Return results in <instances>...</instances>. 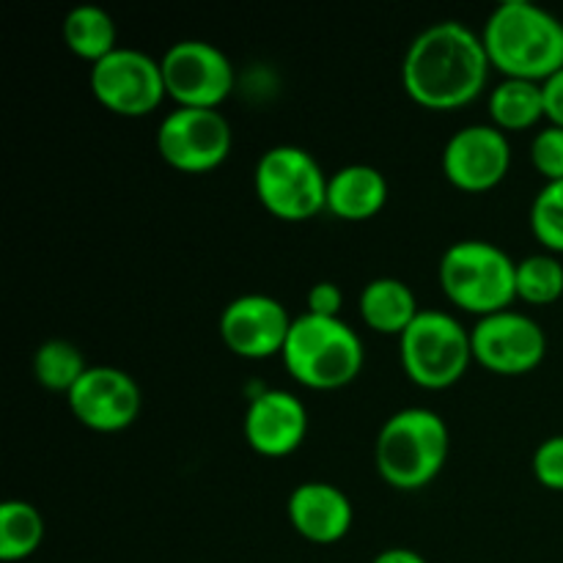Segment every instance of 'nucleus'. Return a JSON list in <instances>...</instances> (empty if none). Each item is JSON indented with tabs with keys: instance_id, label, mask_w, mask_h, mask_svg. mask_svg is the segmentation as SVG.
<instances>
[{
	"instance_id": "f257e3e1",
	"label": "nucleus",
	"mask_w": 563,
	"mask_h": 563,
	"mask_svg": "<svg viewBox=\"0 0 563 563\" xmlns=\"http://www.w3.org/2000/svg\"><path fill=\"white\" fill-rule=\"evenodd\" d=\"M487 47L482 33L460 20L423 27L401 60V86L423 110H460L476 102L489 82Z\"/></svg>"
},
{
	"instance_id": "f03ea898",
	"label": "nucleus",
	"mask_w": 563,
	"mask_h": 563,
	"mask_svg": "<svg viewBox=\"0 0 563 563\" xmlns=\"http://www.w3.org/2000/svg\"><path fill=\"white\" fill-rule=\"evenodd\" d=\"M484 47L495 71L544 82L563 69V22L531 0H504L484 22Z\"/></svg>"
},
{
	"instance_id": "7ed1b4c3",
	"label": "nucleus",
	"mask_w": 563,
	"mask_h": 563,
	"mask_svg": "<svg viewBox=\"0 0 563 563\" xmlns=\"http://www.w3.org/2000/svg\"><path fill=\"white\" fill-rule=\"evenodd\" d=\"M451 434L440 412L429 407H405L383 423L374 443L379 478L399 493H418L443 473Z\"/></svg>"
},
{
	"instance_id": "20e7f679",
	"label": "nucleus",
	"mask_w": 563,
	"mask_h": 563,
	"mask_svg": "<svg viewBox=\"0 0 563 563\" xmlns=\"http://www.w3.org/2000/svg\"><path fill=\"white\" fill-rule=\"evenodd\" d=\"M438 278L451 306L478 319L517 302V262L489 240H460L445 247Z\"/></svg>"
},
{
	"instance_id": "39448f33",
	"label": "nucleus",
	"mask_w": 563,
	"mask_h": 563,
	"mask_svg": "<svg viewBox=\"0 0 563 563\" xmlns=\"http://www.w3.org/2000/svg\"><path fill=\"white\" fill-rule=\"evenodd\" d=\"M284 366L295 383L311 390H339L355 383L366 352L363 341L344 319L295 317L284 352Z\"/></svg>"
},
{
	"instance_id": "423d86ee",
	"label": "nucleus",
	"mask_w": 563,
	"mask_h": 563,
	"mask_svg": "<svg viewBox=\"0 0 563 563\" xmlns=\"http://www.w3.org/2000/svg\"><path fill=\"white\" fill-rule=\"evenodd\" d=\"M399 357L407 379L423 390L451 388L476 363L471 330L440 308H421L399 339Z\"/></svg>"
},
{
	"instance_id": "0eeeda50",
	"label": "nucleus",
	"mask_w": 563,
	"mask_h": 563,
	"mask_svg": "<svg viewBox=\"0 0 563 563\" xmlns=\"http://www.w3.org/2000/svg\"><path fill=\"white\" fill-rule=\"evenodd\" d=\"M330 176L308 148L280 143L258 157L253 170V190L258 203L273 218L302 223L328 212Z\"/></svg>"
},
{
	"instance_id": "6e6552de",
	"label": "nucleus",
	"mask_w": 563,
	"mask_h": 563,
	"mask_svg": "<svg viewBox=\"0 0 563 563\" xmlns=\"http://www.w3.org/2000/svg\"><path fill=\"white\" fill-rule=\"evenodd\" d=\"M88 86L108 113L124 119L152 115L168 99L163 64L135 47H119L91 66Z\"/></svg>"
},
{
	"instance_id": "1a4fd4ad",
	"label": "nucleus",
	"mask_w": 563,
	"mask_h": 563,
	"mask_svg": "<svg viewBox=\"0 0 563 563\" xmlns=\"http://www.w3.org/2000/svg\"><path fill=\"white\" fill-rule=\"evenodd\" d=\"M165 91L176 108L220 110L234 91V66L229 55L203 38H181L159 58Z\"/></svg>"
},
{
	"instance_id": "9d476101",
	"label": "nucleus",
	"mask_w": 563,
	"mask_h": 563,
	"mask_svg": "<svg viewBox=\"0 0 563 563\" xmlns=\"http://www.w3.org/2000/svg\"><path fill=\"white\" fill-rule=\"evenodd\" d=\"M234 132L220 110L176 108L159 121L157 152L181 174H209L229 159Z\"/></svg>"
},
{
	"instance_id": "9b49d317",
	"label": "nucleus",
	"mask_w": 563,
	"mask_h": 563,
	"mask_svg": "<svg viewBox=\"0 0 563 563\" xmlns=\"http://www.w3.org/2000/svg\"><path fill=\"white\" fill-rule=\"evenodd\" d=\"M471 341L473 361L498 377H522L537 372L548 355V335L542 324L515 308L476 319Z\"/></svg>"
},
{
	"instance_id": "f8f14e48",
	"label": "nucleus",
	"mask_w": 563,
	"mask_h": 563,
	"mask_svg": "<svg viewBox=\"0 0 563 563\" xmlns=\"http://www.w3.org/2000/svg\"><path fill=\"white\" fill-rule=\"evenodd\" d=\"M69 410L86 429L99 434L124 432L141 416V388L115 366H88L80 383L66 396Z\"/></svg>"
},
{
	"instance_id": "ddd939ff",
	"label": "nucleus",
	"mask_w": 563,
	"mask_h": 563,
	"mask_svg": "<svg viewBox=\"0 0 563 563\" xmlns=\"http://www.w3.org/2000/svg\"><path fill=\"white\" fill-rule=\"evenodd\" d=\"M511 143L493 124H467L443 148V174L456 190L489 192L509 176Z\"/></svg>"
},
{
	"instance_id": "4468645a",
	"label": "nucleus",
	"mask_w": 563,
	"mask_h": 563,
	"mask_svg": "<svg viewBox=\"0 0 563 563\" xmlns=\"http://www.w3.org/2000/svg\"><path fill=\"white\" fill-rule=\"evenodd\" d=\"M295 317L269 295L234 297L220 313V339L242 361H267L284 352Z\"/></svg>"
},
{
	"instance_id": "2eb2a0df",
	"label": "nucleus",
	"mask_w": 563,
	"mask_h": 563,
	"mask_svg": "<svg viewBox=\"0 0 563 563\" xmlns=\"http://www.w3.org/2000/svg\"><path fill=\"white\" fill-rule=\"evenodd\" d=\"M247 445L267 460L289 456L308 438V407L289 390L269 388L253 396L242 418Z\"/></svg>"
},
{
	"instance_id": "dca6fc26",
	"label": "nucleus",
	"mask_w": 563,
	"mask_h": 563,
	"mask_svg": "<svg viewBox=\"0 0 563 563\" xmlns=\"http://www.w3.org/2000/svg\"><path fill=\"white\" fill-rule=\"evenodd\" d=\"M291 528L311 544H335L352 531L355 509L344 489L328 482L297 484L286 500Z\"/></svg>"
},
{
	"instance_id": "f3484780",
	"label": "nucleus",
	"mask_w": 563,
	"mask_h": 563,
	"mask_svg": "<svg viewBox=\"0 0 563 563\" xmlns=\"http://www.w3.org/2000/svg\"><path fill=\"white\" fill-rule=\"evenodd\" d=\"M388 203V179L379 168L352 163L330 174L328 212L346 223H363L383 212Z\"/></svg>"
},
{
	"instance_id": "a211bd4d",
	"label": "nucleus",
	"mask_w": 563,
	"mask_h": 563,
	"mask_svg": "<svg viewBox=\"0 0 563 563\" xmlns=\"http://www.w3.org/2000/svg\"><path fill=\"white\" fill-rule=\"evenodd\" d=\"M357 308H361V317L368 330L379 335H396V339H401L421 313L416 291L405 280L390 278V275L368 280L363 286Z\"/></svg>"
},
{
	"instance_id": "6ab92c4d",
	"label": "nucleus",
	"mask_w": 563,
	"mask_h": 563,
	"mask_svg": "<svg viewBox=\"0 0 563 563\" xmlns=\"http://www.w3.org/2000/svg\"><path fill=\"white\" fill-rule=\"evenodd\" d=\"M60 33H64L66 49L77 58L88 60L91 66L108 58L113 49H119V27H115V20L102 5H75L64 16Z\"/></svg>"
},
{
	"instance_id": "aec40b11",
	"label": "nucleus",
	"mask_w": 563,
	"mask_h": 563,
	"mask_svg": "<svg viewBox=\"0 0 563 563\" xmlns=\"http://www.w3.org/2000/svg\"><path fill=\"white\" fill-rule=\"evenodd\" d=\"M487 110L489 119H493V126H498L506 135H509V132L533 130L539 121L548 119V115H544L542 82L504 77V80L489 91Z\"/></svg>"
},
{
	"instance_id": "412c9836",
	"label": "nucleus",
	"mask_w": 563,
	"mask_h": 563,
	"mask_svg": "<svg viewBox=\"0 0 563 563\" xmlns=\"http://www.w3.org/2000/svg\"><path fill=\"white\" fill-rule=\"evenodd\" d=\"M44 526L42 511L27 500H5L0 506V561H25L42 548Z\"/></svg>"
},
{
	"instance_id": "4be33fe9",
	"label": "nucleus",
	"mask_w": 563,
	"mask_h": 563,
	"mask_svg": "<svg viewBox=\"0 0 563 563\" xmlns=\"http://www.w3.org/2000/svg\"><path fill=\"white\" fill-rule=\"evenodd\" d=\"M88 372V363L82 352L71 341L49 339L33 355V377L42 388L66 394L80 383L82 374Z\"/></svg>"
},
{
	"instance_id": "5701e85b",
	"label": "nucleus",
	"mask_w": 563,
	"mask_h": 563,
	"mask_svg": "<svg viewBox=\"0 0 563 563\" xmlns=\"http://www.w3.org/2000/svg\"><path fill=\"white\" fill-rule=\"evenodd\" d=\"M563 297V264L553 253H533L517 262V300L553 306Z\"/></svg>"
},
{
	"instance_id": "b1692460",
	"label": "nucleus",
	"mask_w": 563,
	"mask_h": 563,
	"mask_svg": "<svg viewBox=\"0 0 563 563\" xmlns=\"http://www.w3.org/2000/svg\"><path fill=\"white\" fill-rule=\"evenodd\" d=\"M531 231L544 253L563 256V179L544 181L531 203Z\"/></svg>"
},
{
	"instance_id": "393cba45",
	"label": "nucleus",
	"mask_w": 563,
	"mask_h": 563,
	"mask_svg": "<svg viewBox=\"0 0 563 563\" xmlns=\"http://www.w3.org/2000/svg\"><path fill=\"white\" fill-rule=\"evenodd\" d=\"M531 163L544 181L563 179V130L561 126H542L531 141Z\"/></svg>"
},
{
	"instance_id": "a878e982",
	"label": "nucleus",
	"mask_w": 563,
	"mask_h": 563,
	"mask_svg": "<svg viewBox=\"0 0 563 563\" xmlns=\"http://www.w3.org/2000/svg\"><path fill=\"white\" fill-rule=\"evenodd\" d=\"M533 476L550 493H563V434L542 440L533 451Z\"/></svg>"
},
{
	"instance_id": "bb28decb",
	"label": "nucleus",
	"mask_w": 563,
	"mask_h": 563,
	"mask_svg": "<svg viewBox=\"0 0 563 563\" xmlns=\"http://www.w3.org/2000/svg\"><path fill=\"white\" fill-rule=\"evenodd\" d=\"M308 313L313 317H330V319H341V308H344V291H341L339 284L333 280H319L308 289L306 297Z\"/></svg>"
},
{
	"instance_id": "cd10ccee",
	"label": "nucleus",
	"mask_w": 563,
	"mask_h": 563,
	"mask_svg": "<svg viewBox=\"0 0 563 563\" xmlns=\"http://www.w3.org/2000/svg\"><path fill=\"white\" fill-rule=\"evenodd\" d=\"M544 91V115H548V124L561 126L563 130V69L555 71L550 80L542 82Z\"/></svg>"
},
{
	"instance_id": "c85d7f7f",
	"label": "nucleus",
	"mask_w": 563,
	"mask_h": 563,
	"mask_svg": "<svg viewBox=\"0 0 563 563\" xmlns=\"http://www.w3.org/2000/svg\"><path fill=\"white\" fill-rule=\"evenodd\" d=\"M372 563H427L421 553L410 548H388L377 555Z\"/></svg>"
}]
</instances>
